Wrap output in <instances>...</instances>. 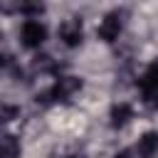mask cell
Listing matches in <instances>:
<instances>
[{
    "mask_svg": "<svg viewBox=\"0 0 158 158\" xmlns=\"http://www.w3.org/2000/svg\"><path fill=\"white\" fill-rule=\"evenodd\" d=\"M81 89V79L79 77H59L54 81L52 89H47L44 94L37 96V104H52V101H69L77 91Z\"/></svg>",
    "mask_w": 158,
    "mask_h": 158,
    "instance_id": "cell-1",
    "label": "cell"
},
{
    "mask_svg": "<svg viewBox=\"0 0 158 158\" xmlns=\"http://www.w3.org/2000/svg\"><path fill=\"white\" fill-rule=\"evenodd\" d=\"M20 40H22L25 47L35 49V47H40L47 40V27L40 20H25L22 22V30H20Z\"/></svg>",
    "mask_w": 158,
    "mask_h": 158,
    "instance_id": "cell-2",
    "label": "cell"
},
{
    "mask_svg": "<svg viewBox=\"0 0 158 158\" xmlns=\"http://www.w3.org/2000/svg\"><path fill=\"white\" fill-rule=\"evenodd\" d=\"M59 40L67 44V47H79L81 44V40H84V30H81V20H77V17H69V20H64L62 25H59Z\"/></svg>",
    "mask_w": 158,
    "mask_h": 158,
    "instance_id": "cell-3",
    "label": "cell"
},
{
    "mask_svg": "<svg viewBox=\"0 0 158 158\" xmlns=\"http://www.w3.org/2000/svg\"><path fill=\"white\" fill-rule=\"evenodd\" d=\"M96 35H99V40H104V42L118 40V35H121V12H109V15L101 20Z\"/></svg>",
    "mask_w": 158,
    "mask_h": 158,
    "instance_id": "cell-4",
    "label": "cell"
},
{
    "mask_svg": "<svg viewBox=\"0 0 158 158\" xmlns=\"http://www.w3.org/2000/svg\"><path fill=\"white\" fill-rule=\"evenodd\" d=\"M138 86H141L146 101H151V99L158 96V67H156V64H151V67L143 72V77L138 79Z\"/></svg>",
    "mask_w": 158,
    "mask_h": 158,
    "instance_id": "cell-5",
    "label": "cell"
},
{
    "mask_svg": "<svg viewBox=\"0 0 158 158\" xmlns=\"http://www.w3.org/2000/svg\"><path fill=\"white\" fill-rule=\"evenodd\" d=\"M109 118H111V126H114V128H123V126L133 118V106H131V104H123V101H121V104H114Z\"/></svg>",
    "mask_w": 158,
    "mask_h": 158,
    "instance_id": "cell-6",
    "label": "cell"
},
{
    "mask_svg": "<svg viewBox=\"0 0 158 158\" xmlns=\"http://www.w3.org/2000/svg\"><path fill=\"white\" fill-rule=\"evenodd\" d=\"M136 151H138L141 158H153V156L158 153V133H156V131H146V133L138 138Z\"/></svg>",
    "mask_w": 158,
    "mask_h": 158,
    "instance_id": "cell-7",
    "label": "cell"
},
{
    "mask_svg": "<svg viewBox=\"0 0 158 158\" xmlns=\"http://www.w3.org/2000/svg\"><path fill=\"white\" fill-rule=\"evenodd\" d=\"M20 156V141L12 133L0 136V158H17Z\"/></svg>",
    "mask_w": 158,
    "mask_h": 158,
    "instance_id": "cell-8",
    "label": "cell"
},
{
    "mask_svg": "<svg viewBox=\"0 0 158 158\" xmlns=\"http://www.w3.org/2000/svg\"><path fill=\"white\" fill-rule=\"evenodd\" d=\"M32 69H35V72H54V69H57V64L52 62V57H47V54H40V57H35V62H32Z\"/></svg>",
    "mask_w": 158,
    "mask_h": 158,
    "instance_id": "cell-9",
    "label": "cell"
},
{
    "mask_svg": "<svg viewBox=\"0 0 158 158\" xmlns=\"http://www.w3.org/2000/svg\"><path fill=\"white\" fill-rule=\"evenodd\" d=\"M12 64H15V57H12V54H0V69L12 67Z\"/></svg>",
    "mask_w": 158,
    "mask_h": 158,
    "instance_id": "cell-10",
    "label": "cell"
},
{
    "mask_svg": "<svg viewBox=\"0 0 158 158\" xmlns=\"http://www.w3.org/2000/svg\"><path fill=\"white\" fill-rule=\"evenodd\" d=\"M114 158H133V156H131V153H128V151H118V153H116V156H114Z\"/></svg>",
    "mask_w": 158,
    "mask_h": 158,
    "instance_id": "cell-11",
    "label": "cell"
},
{
    "mask_svg": "<svg viewBox=\"0 0 158 158\" xmlns=\"http://www.w3.org/2000/svg\"><path fill=\"white\" fill-rule=\"evenodd\" d=\"M153 64H156V67H158V59H156V62H153Z\"/></svg>",
    "mask_w": 158,
    "mask_h": 158,
    "instance_id": "cell-12",
    "label": "cell"
},
{
    "mask_svg": "<svg viewBox=\"0 0 158 158\" xmlns=\"http://www.w3.org/2000/svg\"><path fill=\"white\" fill-rule=\"evenodd\" d=\"M69 158H79V156H69Z\"/></svg>",
    "mask_w": 158,
    "mask_h": 158,
    "instance_id": "cell-13",
    "label": "cell"
},
{
    "mask_svg": "<svg viewBox=\"0 0 158 158\" xmlns=\"http://www.w3.org/2000/svg\"><path fill=\"white\" fill-rule=\"evenodd\" d=\"M156 106H158V96H156Z\"/></svg>",
    "mask_w": 158,
    "mask_h": 158,
    "instance_id": "cell-14",
    "label": "cell"
}]
</instances>
